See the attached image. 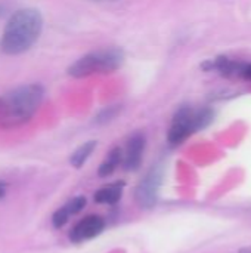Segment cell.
I'll return each mask as SVG.
<instances>
[{
	"label": "cell",
	"instance_id": "6da1fadb",
	"mask_svg": "<svg viewBox=\"0 0 251 253\" xmlns=\"http://www.w3.org/2000/svg\"><path fill=\"white\" fill-rule=\"evenodd\" d=\"M44 96L40 84H24L0 96V127L12 129L27 123L38 110Z\"/></svg>",
	"mask_w": 251,
	"mask_h": 253
},
{
	"label": "cell",
	"instance_id": "7a4b0ae2",
	"mask_svg": "<svg viewBox=\"0 0 251 253\" xmlns=\"http://www.w3.org/2000/svg\"><path fill=\"white\" fill-rule=\"evenodd\" d=\"M43 19L36 9H19L7 21L1 39L0 49L6 55H19L28 50L40 37Z\"/></svg>",
	"mask_w": 251,
	"mask_h": 253
},
{
	"label": "cell",
	"instance_id": "3957f363",
	"mask_svg": "<svg viewBox=\"0 0 251 253\" xmlns=\"http://www.w3.org/2000/svg\"><path fill=\"white\" fill-rule=\"evenodd\" d=\"M124 62V52L117 47H107L93 50L77 59L70 68L68 74L77 79L95 74H108L118 70Z\"/></svg>",
	"mask_w": 251,
	"mask_h": 253
},
{
	"label": "cell",
	"instance_id": "277c9868",
	"mask_svg": "<svg viewBox=\"0 0 251 253\" xmlns=\"http://www.w3.org/2000/svg\"><path fill=\"white\" fill-rule=\"evenodd\" d=\"M213 119V111L209 108L194 111L189 107H182L176 111L172 126L169 129L167 139L170 145L176 147L180 145L185 139H188L194 132L204 129L207 125H210Z\"/></svg>",
	"mask_w": 251,
	"mask_h": 253
},
{
	"label": "cell",
	"instance_id": "5b68a950",
	"mask_svg": "<svg viewBox=\"0 0 251 253\" xmlns=\"http://www.w3.org/2000/svg\"><path fill=\"white\" fill-rule=\"evenodd\" d=\"M163 172L160 168H152L148 175L142 179V182L136 188V202L141 208L149 209L155 205L158 197V190L161 185Z\"/></svg>",
	"mask_w": 251,
	"mask_h": 253
},
{
	"label": "cell",
	"instance_id": "8992f818",
	"mask_svg": "<svg viewBox=\"0 0 251 253\" xmlns=\"http://www.w3.org/2000/svg\"><path fill=\"white\" fill-rule=\"evenodd\" d=\"M105 228V221L101 216L90 215L75 224V227L70 233V239L74 243H81L99 236Z\"/></svg>",
	"mask_w": 251,
	"mask_h": 253
},
{
	"label": "cell",
	"instance_id": "52a82bcc",
	"mask_svg": "<svg viewBox=\"0 0 251 253\" xmlns=\"http://www.w3.org/2000/svg\"><path fill=\"white\" fill-rule=\"evenodd\" d=\"M145 145H146V139L142 133H135L129 138L127 145H126V151H124L123 160H121L123 168L127 172H133V170L139 169V166L142 163Z\"/></svg>",
	"mask_w": 251,
	"mask_h": 253
},
{
	"label": "cell",
	"instance_id": "ba28073f",
	"mask_svg": "<svg viewBox=\"0 0 251 253\" xmlns=\"http://www.w3.org/2000/svg\"><path fill=\"white\" fill-rule=\"evenodd\" d=\"M123 187V182H114L108 187H104L95 193V200L102 205H115L121 199Z\"/></svg>",
	"mask_w": 251,
	"mask_h": 253
},
{
	"label": "cell",
	"instance_id": "9c48e42d",
	"mask_svg": "<svg viewBox=\"0 0 251 253\" xmlns=\"http://www.w3.org/2000/svg\"><path fill=\"white\" fill-rule=\"evenodd\" d=\"M121 160H123V151H121L118 147L112 148V150L109 151V154L105 157L104 163L99 166V176H101V178L109 176V175L117 169V166L121 163Z\"/></svg>",
	"mask_w": 251,
	"mask_h": 253
},
{
	"label": "cell",
	"instance_id": "30bf717a",
	"mask_svg": "<svg viewBox=\"0 0 251 253\" xmlns=\"http://www.w3.org/2000/svg\"><path fill=\"white\" fill-rule=\"evenodd\" d=\"M95 147H96V142H95V141H89V142L83 144L81 147H78V148L72 153V156H71V159H70L71 165H72L74 168H81V166L86 163V160L90 157V154L93 153Z\"/></svg>",
	"mask_w": 251,
	"mask_h": 253
},
{
	"label": "cell",
	"instance_id": "8fae6325",
	"mask_svg": "<svg viewBox=\"0 0 251 253\" xmlns=\"http://www.w3.org/2000/svg\"><path fill=\"white\" fill-rule=\"evenodd\" d=\"M121 108L118 107V105H111V107H107V108H104L99 114H98V117H96V122L98 123H107V122H109V120H112L117 114H118V111H120Z\"/></svg>",
	"mask_w": 251,
	"mask_h": 253
},
{
	"label": "cell",
	"instance_id": "7c38bea8",
	"mask_svg": "<svg viewBox=\"0 0 251 253\" xmlns=\"http://www.w3.org/2000/svg\"><path fill=\"white\" fill-rule=\"evenodd\" d=\"M84 206H86V199H84V197H75V199H72L71 202H68V203L64 206V209H65V211L68 212V215L71 216V215L78 213Z\"/></svg>",
	"mask_w": 251,
	"mask_h": 253
},
{
	"label": "cell",
	"instance_id": "4fadbf2b",
	"mask_svg": "<svg viewBox=\"0 0 251 253\" xmlns=\"http://www.w3.org/2000/svg\"><path fill=\"white\" fill-rule=\"evenodd\" d=\"M68 218H70V215H68V212H67L64 208L58 209V211L53 213V218H52L53 227H55V228H61V227H64V225L67 224Z\"/></svg>",
	"mask_w": 251,
	"mask_h": 253
},
{
	"label": "cell",
	"instance_id": "5bb4252c",
	"mask_svg": "<svg viewBox=\"0 0 251 253\" xmlns=\"http://www.w3.org/2000/svg\"><path fill=\"white\" fill-rule=\"evenodd\" d=\"M241 76L246 77V79H249V80H251V64L250 65H244V67H243Z\"/></svg>",
	"mask_w": 251,
	"mask_h": 253
},
{
	"label": "cell",
	"instance_id": "9a60e30c",
	"mask_svg": "<svg viewBox=\"0 0 251 253\" xmlns=\"http://www.w3.org/2000/svg\"><path fill=\"white\" fill-rule=\"evenodd\" d=\"M6 194V184L4 182H0V199H3Z\"/></svg>",
	"mask_w": 251,
	"mask_h": 253
},
{
	"label": "cell",
	"instance_id": "2e32d148",
	"mask_svg": "<svg viewBox=\"0 0 251 253\" xmlns=\"http://www.w3.org/2000/svg\"><path fill=\"white\" fill-rule=\"evenodd\" d=\"M240 253H251V249H249V248L247 249H243Z\"/></svg>",
	"mask_w": 251,
	"mask_h": 253
},
{
	"label": "cell",
	"instance_id": "e0dca14e",
	"mask_svg": "<svg viewBox=\"0 0 251 253\" xmlns=\"http://www.w3.org/2000/svg\"><path fill=\"white\" fill-rule=\"evenodd\" d=\"M99 1H102V0H99Z\"/></svg>",
	"mask_w": 251,
	"mask_h": 253
}]
</instances>
